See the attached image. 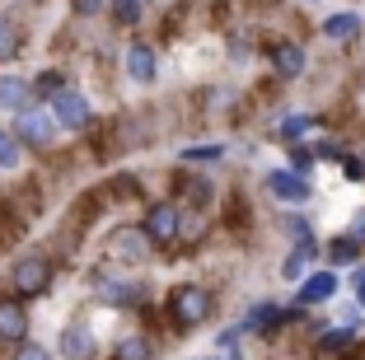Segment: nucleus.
<instances>
[{
    "label": "nucleus",
    "instance_id": "obj_12",
    "mask_svg": "<svg viewBox=\"0 0 365 360\" xmlns=\"http://www.w3.org/2000/svg\"><path fill=\"white\" fill-rule=\"evenodd\" d=\"M127 75H131V80H136V85H150V80H155V52H150V47H131V52H127Z\"/></svg>",
    "mask_w": 365,
    "mask_h": 360
},
{
    "label": "nucleus",
    "instance_id": "obj_15",
    "mask_svg": "<svg viewBox=\"0 0 365 360\" xmlns=\"http://www.w3.org/2000/svg\"><path fill=\"white\" fill-rule=\"evenodd\" d=\"M309 257H319V244H314V239H300V244H295V253L286 257V267H281V272H286V281H295V276L304 272V262H309Z\"/></svg>",
    "mask_w": 365,
    "mask_h": 360
},
{
    "label": "nucleus",
    "instance_id": "obj_3",
    "mask_svg": "<svg viewBox=\"0 0 365 360\" xmlns=\"http://www.w3.org/2000/svg\"><path fill=\"white\" fill-rule=\"evenodd\" d=\"M10 286L19 290V295H43V290L52 286V262L38 257V253L19 257V262L10 267Z\"/></svg>",
    "mask_w": 365,
    "mask_h": 360
},
{
    "label": "nucleus",
    "instance_id": "obj_14",
    "mask_svg": "<svg viewBox=\"0 0 365 360\" xmlns=\"http://www.w3.org/2000/svg\"><path fill=\"white\" fill-rule=\"evenodd\" d=\"M113 253H118V257H127V262L145 257V234H140V230H122L118 239H113Z\"/></svg>",
    "mask_w": 365,
    "mask_h": 360
},
{
    "label": "nucleus",
    "instance_id": "obj_27",
    "mask_svg": "<svg viewBox=\"0 0 365 360\" xmlns=\"http://www.w3.org/2000/svg\"><path fill=\"white\" fill-rule=\"evenodd\" d=\"M14 360H52V351H47V346H19Z\"/></svg>",
    "mask_w": 365,
    "mask_h": 360
},
{
    "label": "nucleus",
    "instance_id": "obj_29",
    "mask_svg": "<svg viewBox=\"0 0 365 360\" xmlns=\"http://www.w3.org/2000/svg\"><path fill=\"white\" fill-rule=\"evenodd\" d=\"M108 0H76V14H98Z\"/></svg>",
    "mask_w": 365,
    "mask_h": 360
},
{
    "label": "nucleus",
    "instance_id": "obj_2",
    "mask_svg": "<svg viewBox=\"0 0 365 360\" xmlns=\"http://www.w3.org/2000/svg\"><path fill=\"white\" fill-rule=\"evenodd\" d=\"M10 136L19 140V145H33V150H47L56 140V122L43 113V108H24L19 117H14V127H10Z\"/></svg>",
    "mask_w": 365,
    "mask_h": 360
},
{
    "label": "nucleus",
    "instance_id": "obj_22",
    "mask_svg": "<svg viewBox=\"0 0 365 360\" xmlns=\"http://www.w3.org/2000/svg\"><path fill=\"white\" fill-rule=\"evenodd\" d=\"M309 127H314L309 117H286V122H277V140H290V145H295Z\"/></svg>",
    "mask_w": 365,
    "mask_h": 360
},
{
    "label": "nucleus",
    "instance_id": "obj_20",
    "mask_svg": "<svg viewBox=\"0 0 365 360\" xmlns=\"http://www.w3.org/2000/svg\"><path fill=\"white\" fill-rule=\"evenodd\" d=\"M19 56V29L10 19H0V61H14Z\"/></svg>",
    "mask_w": 365,
    "mask_h": 360
},
{
    "label": "nucleus",
    "instance_id": "obj_24",
    "mask_svg": "<svg viewBox=\"0 0 365 360\" xmlns=\"http://www.w3.org/2000/svg\"><path fill=\"white\" fill-rule=\"evenodd\" d=\"M220 155H225L220 145H192V150H182L187 164H211V159H220Z\"/></svg>",
    "mask_w": 365,
    "mask_h": 360
},
{
    "label": "nucleus",
    "instance_id": "obj_30",
    "mask_svg": "<svg viewBox=\"0 0 365 360\" xmlns=\"http://www.w3.org/2000/svg\"><path fill=\"white\" fill-rule=\"evenodd\" d=\"M356 295H361V304H365V286H356Z\"/></svg>",
    "mask_w": 365,
    "mask_h": 360
},
{
    "label": "nucleus",
    "instance_id": "obj_8",
    "mask_svg": "<svg viewBox=\"0 0 365 360\" xmlns=\"http://www.w3.org/2000/svg\"><path fill=\"white\" fill-rule=\"evenodd\" d=\"M24 108H33L29 80H19V75H0V113H14V117H19Z\"/></svg>",
    "mask_w": 365,
    "mask_h": 360
},
{
    "label": "nucleus",
    "instance_id": "obj_7",
    "mask_svg": "<svg viewBox=\"0 0 365 360\" xmlns=\"http://www.w3.org/2000/svg\"><path fill=\"white\" fill-rule=\"evenodd\" d=\"M267 187L277 192L281 202H290V206H304L314 197V187H309V178H300V173H290V169H277L267 178Z\"/></svg>",
    "mask_w": 365,
    "mask_h": 360
},
{
    "label": "nucleus",
    "instance_id": "obj_26",
    "mask_svg": "<svg viewBox=\"0 0 365 360\" xmlns=\"http://www.w3.org/2000/svg\"><path fill=\"white\" fill-rule=\"evenodd\" d=\"M309 164H314V150H295V155H290V173H300V178H304V173H309Z\"/></svg>",
    "mask_w": 365,
    "mask_h": 360
},
{
    "label": "nucleus",
    "instance_id": "obj_5",
    "mask_svg": "<svg viewBox=\"0 0 365 360\" xmlns=\"http://www.w3.org/2000/svg\"><path fill=\"white\" fill-rule=\"evenodd\" d=\"M145 239L150 244H169L173 234H178V206H169V202H155L150 211H145Z\"/></svg>",
    "mask_w": 365,
    "mask_h": 360
},
{
    "label": "nucleus",
    "instance_id": "obj_1",
    "mask_svg": "<svg viewBox=\"0 0 365 360\" xmlns=\"http://www.w3.org/2000/svg\"><path fill=\"white\" fill-rule=\"evenodd\" d=\"M47 103H52V108H47V117H52L61 131H85L89 117H94V113H89V98L80 94V89H71V85H66L61 94H52Z\"/></svg>",
    "mask_w": 365,
    "mask_h": 360
},
{
    "label": "nucleus",
    "instance_id": "obj_9",
    "mask_svg": "<svg viewBox=\"0 0 365 360\" xmlns=\"http://www.w3.org/2000/svg\"><path fill=\"white\" fill-rule=\"evenodd\" d=\"M29 337V314L19 299H0V341H24Z\"/></svg>",
    "mask_w": 365,
    "mask_h": 360
},
{
    "label": "nucleus",
    "instance_id": "obj_18",
    "mask_svg": "<svg viewBox=\"0 0 365 360\" xmlns=\"http://www.w3.org/2000/svg\"><path fill=\"white\" fill-rule=\"evenodd\" d=\"M113 360H150V341L145 337H122L118 351H113Z\"/></svg>",
    "mask_w": 365,
    "mask_h": 360
},
{
    "label": "nucleus",
    "instance_id": "obj_23",
    "mask_svg": "<svg viewBox=\"0 0 365 360\" xmlns=\"http://www.w3.org/2000/svg\"><path fill=\"white\" fill-rule=\"evenodd\" d=\"M19 155H24V145L10 131H0V169H19Z\"/></svg>",
    "mask_w": 365,
    "mask_h": 360
},
{
    "label": "nucleus",
    "instance_id": "obj_17",
    "mask_svg": "<svg viewBox=\"0 0 365 360\" xmlns=\"http://www.w3.org/2000/svg\"><path fill=\"white\" fill-rule=\"evenodd\" d=\"M323 33L342 43V38H356V33H361V19H356V14H333V19L323 24Z\"/></svg>",
    "mask_w": 365,
    "mask_h": 360
},
{
    "label": "nucleus",
    "instance_id": "obj_16",
    "mask_svg": "<svg viewBox=\"0 0 365 360\" xmlns=\"http://www.w3.org/2000/svg\"><path fill=\"white\" fill-rule=\"evenodd\" d=\"M108 14H113V24L131 29V24H140V0H108Z\"/></svg>",
    "mask_w": 365,
    "mask_h": 360
},
{
    "label": "nucleus",
    "instance_id": "obj_19",
    "mask_svg": "<svg viewBox=\"0 0 365 360\" xmlns=\"http://www.w3.org/2000/svg\"><path fill=\"white\" fill-rule=\"evenodd\" d=\"M29 89H33L38 98H52V94H61V89H66V80H61V71H43Z\"/></svg>",
    "mask_w": 365,
    "mask_h": 360
},
{
    "label": "nucleus",
    "instance_id": "obj_13",
    "mask_svg": "<svg viewBox=\"0 0 365 360\" xmlns=\"http://www.w3.org/2000/svg\"><path fill=\"white\" fill-rule=\"evenodd\" d=\"M272 66H277V75H286V80H295V75L304 71V52L300 47H277V52H272Z\"/></svg>",
    "mask_w": 365,
    "mask_h": 360
},
{
    "label": "nucleus",
    "instance_id": "obj_4",
    "mask_svg": "<svg viewBox=\"0 0 365 360\" xmlns=\"http://www.w3.org/2000/svg\"><path fill=\"white\" fill-rule=\"evenodd\" d=\"M169 309H173V318H178V323H187V328H192V323H202V318L211 314V295H206L202 286H192V281H187V286H178L169 295Z\"/></svg>",
    "mask_w": 365,
    "mask_h": 360
},
{
    "label": "nucleus",
    "instance_id": "obj_21",
    "mask_svg": "<svg viewBox=\"0 0 365 360\" xmlns=\"http://www.w3.org/2000/svg\"><path fill=\"white\" fill-rule=\"evenodd\" d=\"M356 337H361V328H351V323H346V328H337V332H323L319 346H323V351H342V346H351Z\"/></svg>",
    "mask_w": 365,
    "mask_h": 360
},
{
    "label": "nucleus",
    "instance_id": "obj_28",
    "mask_svg": "<svg viewBox=\"0 0 365 360\" xmlns=\"http://www.w3.org/2000/svg\"><path fill=\"white\" fill-rule=\"evenodd\" d=\"M342 173H346L351 182H361V178H365V159H346V169H342Z\"/></svg>",
    "mask_w": 365,
    "mask_h": 360
},
{
    "label": "nucleus",
    "instance_id": "obj_10",
    "mask_svg": "<svg viewBox=\"0 0 365 360\" xmlns=\"http://www.w3.org/2000/svg\"><path fill=\"white\" fill-rule=\"evenodd\" d=\"M98 299L103 304H140L145 299V281H98Z\"/></svg>",
    "mask_w": 365,
    "mask_h": 360
},
{
    "label": "nucleus",
    "instance_id": "obj_11",
    "mask_svg": "<svg viewBox=\"0 0 365 360\" xmlns=\"http://www.w3.org/2000/svg\"><path fill=\"white\" fill-rule=\"evenodd\" d=\"M333 295H337V276H333V272H314V276H304L300 304H323V299H333Z\"/></svg>",
    "mask_w": 365,
    "mask_h": 360
},
{
    "label": "nucleus",
    "instance_id": "obj_6",
    "mask_svg": "<svg viewBox=\"0 0 365 360\" xmlns=\"http://www.w3.org/2000/svg\"><path fill=\"white\" fill-rule=\"evenodd\" d=\"M98 351V341H94V328L89 323H66L61 328V356L66 360H89Z\"/></svg>",
    "mask_w": 365,
    "mask_h": 360
},
{
    "label": "nucleus",
    "instance_id": "obj_25",
    "mask_svg": "<svg viewBox=\"0 0 365 360\" xmlns=\"http://www.w3.org/2000/svg\"><path fill=\"white\" fill-rule=\"evenodd\" d=\"M328 257H333V262H356V239H333V244H328Z\"/></svg>",
    "mask_w": 365,
    "mask_h": 360
}]
</instances>
